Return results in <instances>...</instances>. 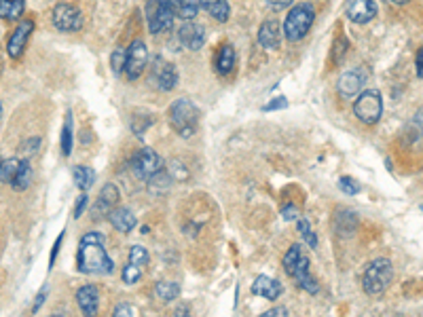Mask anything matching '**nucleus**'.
I'll use <instances>...</instances> for the list:
<instances>
[{
	"instance_id": "nucleus-32",
	"label": "nucleus",
	"mask_w": 423,
	"mask_h": 317,
	"mask_svg": "<svg viewBox=\"0 0 423 317\" xmlns=\"http://www.w3.org/2000/svg\"><path fill=\"white\" fill-rule=\"evenodd\" d=\"M140 277H142V266H138L134 262H130L125 269H123V281L125 283H136V281H140Z\"/></svg>"
},
{
	"instance_id": "nucleus-31",
	"label": "nucleus",
	"mask_w": 423,
	"mask_h": 317,
	"mask_svg": "<svg viewBox=\"0 0 423 317\" xmlns=\"http://www.w3.org/2000/svg\"><path fill=\"white\" fill-rule=\"evenodd\" d=\"M298 233H301V237L305 239V243L309 248H315L317 246V237L315 233L311 231V225L307 220H298Z\"/></svg>"
},
{
	"instance_id": "nucleus-9",
	"label": "nucleus",
	"mask_w": 423,
	"mask_h": 317,
	"mask_svg": "<svg viewBox=\"0 0 423 317\" xmlns=\"http://www.w3.org/2000/svg\"><path fill=\"white\" fill-rule=\"evenodd\" d=\"M53 26L62 32L81 30L83 15L77 7H72V5H58L53 9Z\"/></svg>"
},
{
	"instance_id": "nucleus-36",
	"label": "nucleus",
	"mask_w": 423,
	"mask_h": 317,
	"mask_svg": "<svg viewBox=\"0 0 423 317\" xmlns=\"http://www.w3.org/2000/svg\"><path fill=\"white\" fill-rule=\"evenodd\" d=\"M112 70L117 72H125V53L123 51H114V55H112Z\"/></svg>"
},
{
	"instance_id": "nucleus-13",
	"label": "nucleus",
	"mask_w": 423,
	"mask_h": 317,
	"mask_svg": "<svg viewBox=\"0 0 423 317\" xmlns=\"http://www.w3.org/2000/svg\"><path fill=\"white\" fill-rule=\"evenodd\" d=\"M178 38L186 49L197 51V49H202L204 42H206V30H204V26H199V23L186 21L184 26L178 30Z\"/></svg>"
},
{
	"instance_id": "nucleus-10",
	"label": "nucleus",
	"mask_w": 423,
	"mask_h": 317,
	"mask_svg": "<svg viewBox=\"0 0 423 317\" xmlns=\"http://www.w3.org/2000/svg\"><path fill=\"white\" fill-rule=\"evenodd\" d=\"M32 30H34V21H32V19L21 21L19 26L15 28V32L9 36V42H7V53H9V58H13V60H19V58H21V53H23V49H26V42H28Z\"/></svg>"
},
{
	"instance_id": "nucleus-40",
	"label": "nucleus",
	"mask_w": 423,
	"mask_h": 317,
	"mask_svg": "<svg viewBox=\"0 0 423 317\" xmlns=\"http://www.w3.org/2000/svg\"><path fill=\"white\" fill-rule=\"evenodd\" d=\"M134 313H136V311H134L130 305H119V307L114 309V315H117V317H125V315H134Z\"/></svg>"
},
{
	"instance_id": "nucleus-14",
	"label": "nucleus",
	"mask_w": 423,
	"mask_h": 317,
	"mask_svg": "<svg viewBox=\"0 0 423 317\" xmlns=\"http://www.w3.org/2000/svg\"><path fill=\"white\" fill-rule=\"evenodd\" d=\"M280 42H282V26L273 19L265 21L258 30V45L265 49H278Z\"/></svg>"
},
{
	"instance_id": "nucleus-26",
	"label": "nucleus",
	"mask_w": 423,
	"mask_h": 317,
	"mask_svg": "<svg viewBox=\"0 0 423 317\" xmlns=\"http://www.w3.org/2000/svg\"><path fill=\"white\" fill-rule=\"evenodd\" d=\"M178 294H180V286L173 283V281H157V286H155V296L163 303L178 299Z\"/></svg>"
},
{
	"instance_id": "nucleus-11",
	"label": "nucleus",
	"mask_w": 423,
	"mask_h": 317,
	"mask_svg": "<svg viewBox=\"0 0 423 317\" xmlns=\"http://www.w3.org/2000/svg\"><path fill=\"white\" fill-rule=\"evenodd\" d=\"M345 15L356 23H368L377 15V5L375 0H347Z\"/></svg>"
},
{
	"instance_id": "nucleus-27",
	"label": "nucleus",
	"mask_w": 423,
	"mask_h": 317,
	"mask_svg": "<svg viewBox=\"0 0 423 317\" xmlns=\"http://www.w3.org/2000/svg\"><path fill=\"white\" fill-rule=\"evenodd\" d=\"M72 176H74V184H77L81 190L91 188L93 180H95V172H93V169H89V167H74Z\"/></svg>"
},
{
	"instance_id": "nucleus-45",
	"label": "nucleus",
	"mask_w": 423,
	"mask_h": 317,
	"mask_svg": "<svg viewBox=\"0 0 423 317\" xmlns=\"http://www.w3.org/2000/svg\"><path fill=\"white\" fill-rule=\"evenodd\" d=\"M394 5H407V3H411V0H391Z\"/></svg>"
},
{
	"instance_id": "nucleus-4",
	"label": "nucleus",
	"mask_w": 423,
	"mask_h": 317,
	"mask_svg": "<svg viewBox=\"0 0 423 317\" xmlns=\"http://www.w3.org/2000/svg\"><path fill=\"white\" fill-rule=\"evenodd\" d=\"M315 19V11H313V5L309 3H301V5H296L286 21H284V34L290 42H296V40H301L303 36H307L309 28H311V23Z\"/></svg>"
},
{
	"instance_id": "nucleus-5",
	"label": "nucleus",
	"mask_w": 423,
	"mask_h": 317,
	"mask_svg": "<svg viewBox=\"0 0 423 317\" xmlns=\"http://www.w3.org/2000/svg\"><path fill=\"white\" fill-rule=\"evenodd\" d=\"M354 112L356 116L366 125H375L379 123V118L383 114V100H381V93L375 89H368V91H360L358 93V100L354 104Z\"/></svg>"
},
{
	"instance_id": "nucleus-34",
	"label": "nucleus",
	"mask_w": 423,
	"mask_h": 317,
	"mask_svg": "<svg viewBox=\"0 0 423 317\" xmlns=\"http://www.w3.org/2000/svg\"><path fill=\"white\" fill-rule=\"evenodd\" d=\"M339 188L343 190V192H347V194H358L360 190H362V186L354 180V178H341L339 180Z\"/></svg>"
},
{
	"instance_id": "nucleus-42",
	"label": "nucleus",
	"mask_w": 423,
	"mask_h": 317,
	"mask_svg": "<svg viewBox=\"0 0 423 317\" xmlns=\"http://www.w3.org/2000/svg\"><path fill=\"white\" fill-rule=\"evenodd\" d=\"M276 315H288V309L286 307H276V309L265 311V317H276Z\"/></svg>"
},
{
	"instance_id": "nucleus-6",
	"label": "nucleus",
	"mask_w": 423,
	"mask_h": 317,
	"mask_svg": "<svg viewBox=\"0 0 423 317\" xmlns=\"http://www.w3.org/2000/svg\"><path fill=\"white\" fill-rule=\"evenodd\" d=\"M173 5L171 0H148L146 5V21H148V30L153 34L165 32L171 28L173 23Z\"/></svg>"
},
{
	"instance_id": "nucleus-12",
	"label": "nucleus",
	"mask_w": 423,
	"mask_h": 317,
	"mask_svg": "<svg viewBox=\"0 0 423 317\" xmlns=\"http://www.w3.org/2000/svg\"><path fill=\"white\" fill-rule=\"evenodd\" d=\"M364 81L366 79H364V75H362L360 70H350V72H345V75L339 79L337 89H339L341 97H345V100H352V97H356L362 91Z\"/></svg>"
},
{
	"instance_id": "nucleus-22",
	"label": "nucleus",
	"mask_w": 423,
	"mask_h": 317,
	"mask_svg": "<svg viewBox=\"0 0 423 317\" xmlns=\"http://www.w3.org/2000/svg\"><path fill=\"white\" fill-rule=\"evenodd\" d=\"M26 11V0H0V17L15 21Z\"/></svg>"
},
{
	"instance_id": "nucleus-20",
	"label": "nucleus",
	"mask_w": 423,
	"mask_h": 317,
	"mask_svg": "<svg viewBox=\"0 0 423 317\" xmlns=\"http://www.w3.org/2000/svg\"><path fill=\"white\" fill-rule=\"evenodd\" d=\"M117 201H119V188L114 184H106L102 188V192H99V199H97L93 212L95 214H104V212L108 214L117 205Z\"/></svg>"
},
{
	"instance_id": "nucleus-28",
	"label": "nucleus",
	"mask_w": 423,
	"mask_h": 317,
	"mask_svg": "<svg viewBox=\"0 0 423 317\" xmlns=\"http://www.w3.org/2000/svg\"><path fill=\"white\" fill-rule=\"evenodd\" d=\"M301 256H303V252H301V246H298V243H294V246L286 252V256H284V271L292 277V273H294V269H296V264H298V260H301Z\"/></svg>"
},
{
	"instance_id": "nucleus-39",
	"label": "nucleus",
	"mask_w": 423,
	"mask_h": 317,
	"mask_svg": "<svg viewBox=\"0 0 423 317\" xmlns=\"http://www.w3.org/2000/svg\"><path fill=\"white\" fill-rule=\"evenodd\" d=\"M415 66H417V77L423 79V47L417 51V58H415Z\"/></svg>"
},
{
	"instance_id": "nucleus-29",
	"label": "nucleus",
	"mask_w": 423,
	"mask_h": 317,
	"mask_svg": "<svg viewBox=\"0 0 423 317\" xmlns=\"http://www.w3.org/2000/svg\"><path fill=\"white\" fill-rule=\"evenodd\" d=\"M17 169H19V161L17 159H5L3 163H0V182L11 184L15 174H17Z\"/></svg>"
},
{
	"instance_id": "nucleus-33",
	"label": "nucleus",
	"mask_w": 423,
	"mask_h": 317,
	"mask_svg": "<svg viewBox=\"0 0 423 317\" xmlns=\"http://www.w3.org/2000/svg\"><path fill=\"white\" fill-rule=\"evenodd\" d=\"M130 262L138 264V266H146L148 264V252L142 246H134L130 252Z\"/></svg>"
},
{
	"instance_id": "nucleus-17",
	"label": "nucleus",
	"mask_w": 423,
	"mask_h": 317,
	"mask_svg": "<svg viewBox=\"0 0 423 317\" xmlns=\"http://www.w3.org/2000/svg\"><path fill=\"white\" fill-rule=\"evenodd\" d=\"M252 292H254L256 296H263L267 301H276L282 294V283L276 281V279H271V277H267V275H261V277L254 279Z\"/></svg>"
},
{
	"instance_id": "nucleus-3",
	"label": "nucleus",
	"mask_w": 423,
	"mask_h": 317,
	"mask_svg": "<svg viewBox=\"0 0 423 317\" xmlns=\"http://www.w3.org/2000/svg\"><path fill=\"white\" fill-rule=\"evenodd\" d=\"M391 277H394V266L387 258H379L375 262H370L368 269L364 271V277H362L364 292L370 296H379L381 292H385L389 288Z\"/></svg>"
},
{
	"instance_id": "nucleus-41",
	"label": "nucleus",
	"mask_w": 423,
	"mask_h": 317,
	"mask_svg": "<svg viewBox=\"0 0 423 317\" xmlns=\"http://www.w3.org/2000/svg\"><path fill=\"white\" fill-rule=\"evenodd\" d=\"M85 205H87V194H81V197H79V201H77V205H74V216L79 218V216L83 214Z\"/></svg>"
},
{
	"instance_id": "nucleus-35",
	"label": "nucleus",
	"mask_w": 423,
	"mask_h": 317,
	"mask_svg": "<svg viewBox=\"0 0 423 317\" xmlns=\"http://www.w3.org/2000/svg\"><path fill=\"white\" fill-rule=\"evenodd\" d=\"M288 106V100L284 95H280V97H276V100H271L269 104H265L263 106V112H271V110H280V108H286Z\"/></svg>"
},
{
	"instance_id": "nucleus-37",
	"label": "nucleus",
	"mask_w": 423,
	"mask_h": 317,
	"mask_svg": "<svg viewBox=\"0 0 423 317\" xmlns=\"http://www.w3.org/2000/svg\"><path fill=\"white\" fill-rule=\"evenodd\" d=\"M282 216H284V220H296L298 218V210L294 205H284L282 207Z\"/></svg>"
},
{
	"instance_id": "nucleus-8",
	"label": "nucleus",
	"mask_w": 423,
	"mask_h": 317,
	"mask_svg": "<svg viewBox=\"0 0 423 317\" xmlns=\"http://www.w3.org/2000/svg\"><path fill=\"white\" fill-rule=\"evenodd\" d=\"M148 62V51H146V45L142 40H134L125 53V75L130 81H136Z\"/></svg>"
},
{
	"instance_id": "nucleus-16",
	"label": "nucleus",
	"mask_w": 423,
	"mask_h": 317,
	"mask_svg": "<svg viewBox=\"0 0 423 317\" xmlns=\"http://www.w3.org/2000/svg\"><path fill=\"white\" fill-rule=\"evenodd\" d=\"M155 79H157L159 89L171 91L173 87H176V83H178V72H176V68H173L171 64H167L163 60H157V64H155Z\"/></svg>"
},
{
	"instance_id": "nucleus-2",
	"label": "nucleus",
	"mask_w": 423,
	"mask_h": 317,
	"mask_svg": "<svg viewBox=\"0 0 423 317\" xmlns=\"http://www.w3.org/2000/svg\"><path fill=\"white\" fill-rule=\"evenodd\" d=\"M169 123L176 129L178 136L182 138H191L197 131V123H199V110L191 100H178L173 102L169 108Z\"/></svg>"
},
{
	"instance_id": "nucleus-46",
	"label": "nucleus",
	"mask_w": 423,
	"mask_h": 317,
	"mask_svg": "<svg viewBox=\"0 0 423 317\" xmlns=\"http://www.w3.org/2000/svg\"><path fill=\"white\" fill-rule=\"evenodd\" d=\"M0 116H3V104H0Z\"/></svg>"
},
{
	"instance_id": "nucleus-23",
	"label": "nucleus",
	"mask_w": 423,
	"mask_h": 317,
	"mask_svg": "<svg viewBox=\"0 0 423 317\" xmlns=\"http://www.w3.org/2000/svg\"><path fill=\"white\" fill-rule=\"evenodd\" d=\"M202 7L216 19V21H227L231 15V7L227 0H202Z\"/></svg>"
},
{
	"instance_id": "nucleus-21",
	"label": "nucleus",
	"mask_w": 423,
	"mask_h": 317,
	"mask_svg": "<svg viewBox=\"0 0 423 317\" xmlns=\"http://www.w3.org/2000/svg\"><path fill=\"white\" fill-rule=\"evenodd\" d=\"M233 66H235V49L229 42H225L220 47L218 55H216V70H218V75L227 77L229 72L233 70Z\"/></svg>"
},
{
	"instance_id": "nucleus-7",
	"label": "nucleus",
	"mask_w": 423,
	"mask_h": 317,
	"mask_svg": "<svg viewBox=\"0 0 423 317\" xmlns=\"http://www.w3.org/2000/svg\"><path fill=\"white\" fill-rule=\"evenodd\" d=\"M132 165H134V172L140 180H148L151 176H155L157 172H161L163 169L161 157L153 149H148V146H144V149L134 157Z\"/></svg>"
},
{
	"instance_id": "nucleus-18",
	"label": "nucleus",
	"mask_w": 423,
	"mask_h": 317,
	"mask_svg": "<svg viewBox=\"0 0 423 317\" xmlns=\"http://www.w3.org/2000/svg\"><path fill=\"white\" fill-rule=\"evenodd\" d=\"M108 220H110V225H112L117 231H121V233H130V231H134V227H136V216H134L130 210H125V207L110 210V212H108Z\"/></svg>"
},
{
	"instance_id": "nucleus-19",
	"label": "nucleus",
	"mask_w": 423,
	"mask_h": 317,
	"mask_svg": "<svg viewBox=\"0 0 423 317\" xmlns=\"http://www.w3.org/2000/svg\"><path fill=\"white\" fill-rule=\"evenodd\" d=\"M77 303L85 315H95L97 313V290L95 286H83L77 292Z\"/></svg>"
},
{
	"instance_id": "nucleus-1",
	"label": "nucleus",
	"mask_w": 423,
	"mask_h": 317,
	"mask_svg": "<svg viewBox=\"0 0 423 317\" xmlns=\"http://www.w3.org/2000/svg\"><path fill=\"white\" fill-rule=\"evenodd\" d=\"M77 269L85 275H108L114 271V262L104 250V237L99 233H87L81 239L77 252Z\"/></svg>"
},
{
	"instance_id": "nucleus-43",
	"label": "nucleus",
	"mask_w": 423,
	"mask_h": 317,
	"mask_svg": "<svg viewBox=\"0 0 423 317\" xmlns=\"http://www.w3.org/2000/svg\"><path fill=\"white\" fill-rule=\"evenodd\" d=\"M267 3H269L271 7H278V9H282V7L290 5V3H292V0H267Z\"/></svg>"
},
{
	"instance_id": "nucleus-30",
	"label": "nucleus",
	"mask_w": 423,
	"mask_h": 317,
	"mask_svg": "<svg viewBox=\"0 0 423 317\" xmlns=\"http://www.w3.org/2000/svg\"><path fill=\"white\" fill-rule=\"evenodd\" d=\"M60 146H62V153L68 157L70 151H72V116H70V114H66V123H64V129H62V142H60Z\"/></svg>"
},
{
	"instance_id": "nucleus-25",
	"label": "nucleus",
	"mask_w": 423,
	"mask_h": 317,
	"mask_svg": "<svg viewBox=\"0 0 423 317\" xmlns=\"http://www.w3.org/2000/svg\"><path fill=\"white\" fill-rule=\"evenodd\" d=\"M30 184H32V167H30L28 159H26V161H19V169H17V174H15L11 186H13L15 190H26Z\"/></svg>"
},
{
	"instance_id": "nucleus-15",
	"label": "nucleus",
	"mask_w": 423,
	"mask_h": 317,
	"mask_svg": "<svg viewBox=\"0 0 423 317\" xmlns=\"http://www.w3.org/2000/svg\"><path fill=\"white\" fill-rule=\"evenodd\" d=\"M292 277H294L296 286H298V288H303L305 292H309V294H315V292L319 290V288H317V281L309 275V258H307L305 254L301 256V260H298V264H296V269H294Z\"/></svg>"
},
{
	"instance_id": "nucleus-24",
	"label": "nucleus",
	"mask_w": 423,
	"mask_h": 317,
	"mask_svg": "<svg viewBox=\"0 0 423 317\" xmlns=\"http://www.w3.org/2000/svg\"><path fill=\"white\" fill-rule=\"evenodd\" d=\"M173 5V13L182 19H193L199 13V7H202V0H171Z\"/></svg>"
},
{
	"instance_id": "nucleus-44",
	"label": "nucleus",
	"mask_w": 423,
	"mask_h": 317,
	"mask_svg": "<svg viewBox=\"0 0 423 317\" xmlns=\"http://www.w3.org/2000/svg\"><path fill=\"white\" fill-rule=\"evenodd\" d=\"M40 303H45V292H40V294L36 296V305L32 307V311H34V313L38 311V307H40Z\"/></svg>"
},
{
	"instance_id": "nucleus-38",
	"label": "nucleus",
	"mask_w": 423,
	"mask_h": 317,
	"mask_svg": "<svg viewBox=\"0 0 423 317\" xmlns=\"http://www.w3.org/2000/svg\"><path fill=\"white\" fill-rule=\"evenodd\" d=\"M339 47L335 49V64H339L341 62V58H343V51H347V49H350V42H347V40H341V42H337Z\"/></svg>"
}]
</instances>
